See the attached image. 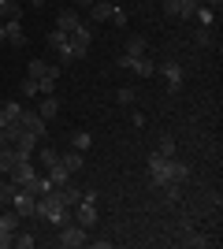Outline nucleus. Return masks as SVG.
<instances>
[{
  "mask_svg": "<svg viewBox=\"0 0 223 249\" xmlns=\"http://www.w3.org/2000/svg\"><path fill=\"white\" fill-rule=\"evenodd\" d=\"M127 56H130V60L145 56V37H141V34H130V37H127Z\"/></svg>",
  "mask_w": 223,
  "mask_h": 249,
  "instance_id": "21",
  "label": "nucleus"
},
{
  "mask_svg": "<svg viewBox=\"0 0 223 249\" xmlns=\"http://www.w3.org/2000/svg\"><path fill=\"white\" fill-rule=\"evenodd\" d=\"M4 41H11L15 49H26V34H22V22L19 19H8V22H4Z\"/></svg>",
  "mask_w": 223,
  "mask_h": 249,
  "instance_id": "12",
  "label": "nucleus"
},
{
  "mask_svg": "<svg viewBox=\"0 0 223 249\" xmlns=\"http://www.w3.org/2000/svg\"><path fill=\"white\" fill-rule=\"evenodd\" d=\"M160 74H164V82H168L171 93L182 89V63L179 60H164V63H160Z\"/></svg>",
  "mask_w": 223,
  "mask_h": 249,
  "instance_id": "6",
  "label": "nucleus"
},
{
  "mask_svg": "<svg viewBox=\"0 0 223 249\" xmlns=\"http://www.w3.org/2000/svg\"><path fill=\"white\" fill-rule=\"evenodd\" d=\"M0 22H4V11H0Z\"/></svg>",
  "mask_w": 223,
  "mask_h": 249,
  "instance_id": "44",
  "label": "nucleus"
},
{
  "mask_svg": "<svg viewBox=\"0 0 223 249\" xmlns=\"http://www.w3.org/2000/svg\"><path fill=\"white\" fill-rule=\"evenodd\" d=\"M82 26V15L74 8H64L60 15H56V30H64V34H71V30H78Z\"/></svg>",
  "mask_w": 223,
  "mask_h": 249,
  "instance_id": "11",
  "label": "nucleus"
},
{
  "mask_svg": "<svg viewBox=\"0 0 223 249\" xmlns=\"http://www.w3.org/2000/svg\"><path fill=\"white\" fill-rule=\"evenodd\" d=\"M193 19H197V26H212V22H216V11H212V8H205V4H197Z\"/></svg>",
  "mask_w": 223,
  "mask_h": 249,
  "instance_id": "24",
  "label": "nucleus"
},
{
  "mask_svg": "<svg viewBox=\"0 0 223 249\" xmlns=\"http://www.w3.org/2000/svg\"><path fill=\"white\" fill-rule=\"evenodd\" d=\"M89 145H93L89 130H74V134H71V149H78V153H89Z\"/></svg>",
  "mask_w": 223,
  "mask_h": 249,
  "instance_id": "23",
  "label": "nucleus"
},
{
  "mask_svg": "<svg viewBox=\"0 0 223 249\" xmlns=\"http://www.w3.org/2000/svg\"><path fill=\"white\" fill-rule=\"evenodd\" d=\"M49 49H52L56 60L74 63V56H71V34H64V30H49Z\"/></svg>",
  "mask_w": 223,
  "mask_h": 249,
  "instance_id": "3",
  "label": "nucleus"
},
{
  "mask_svg": "<svg viewBox=\"0 0 223 249\" xmlns=\"http://www.w3.org/2000/svg\"><path fill=\"white\" fill-rule=\"evenodd\" d=\"M127 60H130V56H127ZM130 71L138 74V78H153V74H156V63L145 60V56H138V60H130Z\"/></svg>",
  "mask_w": 223,
  "mask_h": 249,
  "instance_id": "18",
  "label": "nucleus"
},
{
  "mask_svg": "<svg viewBox=\"0 0 223 249\" xmlns=\"http://www.w3.org/2000/svg\"><path fill=\"white\" fill-rule=\"evenodd\" d=\"M197 4H201V0H179V19H193Z\"/></svg>",
  "mask_w": 223,
  "mask_h": 249,
  "instance_id": "27",
  "label": "nucleus"
},
{
  "mask_svg": "<svg viewBox=\"0 0 223 249\" xmlns=\"http://www.w3.org/2000/svg\"><path fill=\"white\" fill-rule=\"evenodd\" d=\"M19 93H22V97H37V78H30V74H26V78L19 82Z\"/></svg>",
  "mask_w": 223,
  "mask_h": 249,
  "instance_id": "28",
  "label": "nucleus"
},
{
  "mask_svg": "<svg viewBox=\"0 0 223 249\" xmlns=\"http://www.w3.org/2000/svg\"><path fill=\"white\" fill-rule=\"evenodd\" d=\"M34 242L37 238H34L30 231H15V234H11V246H19V249H34Z\"/></svg>",
  "mask_w": 223,
  "mask_h": 249,
  "instance_id": "25",
  "label": "nucleus"
},
{
  "mask_svg": "<svg viewBox=\"0 0 223 249\" xmlns=\"http://www.w3.org/2000/svg\"><path fill=\"white\" fill-rule=\"evenodd\" d=\"M19 126H22V130H30V134H37V138H45V119L34 112V108H22V112H19Z\"/></svg>",
  "mask_w": 223,
  "mask_h": 249,
  "instance_id": "8",
  "label": "nucleus"
},
{
  "mask_svg": "<svg viewBox=\"0 0 223 249\" xmlns=\"http://www.w3.org/2000/svg\"><path fill=\"white\" fill-rule=\"evenodd\" d=\"M19 223H22V216L19 212H15V208H4V212H0V231H8V234H15V231H19Z\"/></svg>",
  "mask_w": 223,
  "mask_h": 249,
  "instance_id": "17",
  "label": "nucleus"
},
{
  "mask_svg": "<svg viewBox=\"0 0 223 249\" xmlns=\"http://www.w3.org/2000/svg\"><path fill=\"white\" fill-rule=\"evenodd\" d=\"M19 112H22V104H19V101H8V104H0V126H11V123H19Z\"/></svg>",
  "mask_w": 223,
  "mask_h": 249,
  "instance_id": "16",
  "label": "nucleus"
},
{
  "mask_svg": "<svg viewBox=\"0 0 223 249\" xmlns=\"http://www.w3.org/2000/svg\"><path fill=\"white\" fill-rule=\"evenodd\" d=\"M60 249H78V246H89V231L82 223H64L60 227V238H56Z\"/></svg>",
  "mask_w": 223,
  "mask_h": 249,
  "instance_id": "2",
  "label": "nucleus"
},
{
  "mask_svg": "<svg viewBox=\"0 0 223 249\" xmlns=\"http://www.w3.org/2000/svg\"><path fill=\"white\" fill-rule=\"evenodd\" d=\"M74 4H78V8H89V4H93V0H74Z\"/></svg>",
  "mask_w": 223,
  "mask_h": 249,
  "instance_id": "41",
  "label": "nucleus"
},
{
  "mask_svg": "<svg viewBox=\"0 0 223 249\" xmlns=\"http://www.w3.org/2000/svg\"><path fill=\"white\" fill-rule=\"evenodd\" d=\"M26 74H30V78H56V82H60V67L49 63V60H30L26 63Z\"/></svg>",
  "mask_w": 223,
  "mask_h": 249,
  "instance_id": "7",
  "label": "nucleus"
},
{
  "mask_svg": "<svg viewBox=\"0 0 223 249\" xmlns=\"http://www.w3.org/2000/svg\"><path fill=\"white\" fill-rule=\"evenodd\" d=\"M186 178H190V164H182V160L171 156L168 160V182H186Z\"/></svg>",
  "mask_w": 223,
  "mask_h": 249,
  "instance_id": "15",
  "label": "nucleus"
},
{
  "mask_svg": "<svg viewBox=\"0 0 223 249\" xmlns=\"http://www.w3.org/2000/svg\"><path fill=\"white\" fill-rule=\"evenodd\" d=\"M179 197H182V182H164V201H171V205H175Z\"/></svg>",
  "mask_w": 223,
  "mask_h": 249,
  "instance_id": "26",
  "label": "nucleus"
},
{
  "mask_svg": "<svg viewBox=\"0 0 223 249\" xmlns=\"http://www.w3.org/2000/svg\"><path fill=\"white\" fill-rule=\"evenodd\" d=\"M156 153H160V156H168V160H171V156L179 153V149H175V138H164V142H160V149H156Z\"/></svg>",
  "mask_w": 223,
  "mask_h": 249,
  "instance_id": "29",
  "label": "nucleus"
},
{
  "mask_svg": "<svg viewBox=\"0 0 223 249\" xmlns=\"http://www.w3.org/2000/svg\"><path fill=\"white\" fill-rule=\"evenodd\" d=\"M11 208H15L22 219H34V212H37V197H34V194H26V190H15V197H11Z\"/></svg>",
  "mask_w": 223,
  "mask_h": 249,
  "instance_id": "5",
  "label": "nucleus"
},
{
  "mask_svg": "<svg viewBox=\"0 0 223 249\" xmlns=\"http://www.w3.org/2000/svg\"><path fill=\"white\" fill-rule=\"evenodd\" d=\"M4 208H8V205H4V201H0V212H4Z\"/></svg>",
  "mask_w": 223,
  "mask_h": 249,
  "instance_id": "43",
  "label": "nucleus"
},
{
  "mask_svg": "<svg viewBox=\"0 0 223 249\" xmlns=\"http://www.w3.org/2000/svg\"><path fill=\"white\" fill-rule=\"evenodd\" d=\"M45 4H49V0H30V8H37V11H41Z\"/></svg>",
  "mask_w": 223,
  "mask_h": 249,
  "instance_id": "40",
  "label": "nucleus"
},
{
  "mask_svg": "<svg viewBox=\"0 0 223 249\" xmlns=\"http://www.w3.org/2000/svg\"><path fill=\"white\" fill-rule=\"evenodd\" d=\"M149 175H153V186H164L168 182V156H160V153L149 156Z\"/></svg>",
  "mask_w": 223,
  "mask_h": 249,
  "instance_id": "9",
  "label": "nucleus"
},
{
  "mask_svg": "<svg viewBox=\"0 0 223 249\" xmlns=\"http://www.w3.org/2000/svg\"><path fill=\"white\" fill-rule=\"evenodd\" d=\"M89 41H93V26L89 22H82L78 30H71V56L74 60H82L86 52H89Z\"/></svg>",
  "mask_w": 223,
  "mask_h": 249,
  "instance_id": "4",
  "label": "nucleus"
},
{
  "mask_svg": "<svg viewBox=\"0 0 223 249\" xmlns=\"http://www.w3.org/2000/svg\"><path fill=\"white\" fill-rule=\"evenodd\" d=\"M0 45H4V22H0Z\"/></svg>",
  "mask_w": 223,
  "mask_h": 249,
  "instance_id": "42",
  "label": "nucleus"
},
{
  "mask_svg": "<svg viewBox=\"0 0 223 249\" xmlns=\"http://www.w3.org/2000/svg\"><path fill=\"white\" fill-rule=\"evenodd\" d=\"M34 216H37V219H49L52 227H64L67 219H71V208H64V205H60V197L49 190V194L37 197V212H34Z\"/></svg>",
  "mask_w": 223,
  "mask_h": 249,
  "instance_id": "1",
  "label": "nucleus"
},
{
  "mask_svg": "<svg viewBox=\"0 0 223 249\" xmlns=\"http://www.w3.org/2000/svg\"><path fill=\"white\" fill-rule=\"evenodd\" d=\"M116 101H119V104H134V89H127V86H123V89H116Z\"/></svg>",
  "mask_w": 223,
  "mask_h": 249,
  "instance_id": "33",
  "label": "nucleus"
},
{
  "mask_svg": "<svg viewBox=\"0 0 223 249\" xmlns=\"http://www.w3.org/2000/svg\"><path fill=\"white\" fill-rule=\"evenodd\" d=\"M60 164H64L67 171L74 175V171H82V167H86V153H78V149H67V153H60Z\"/></svg>",
  "mask_w": 223,
  "mask_h": 249,
  "instance_id": "14",
  "label": "nucleus"
},
{
  "mask_svg": "<svg viewBox=\"0 0 223 249\" xmlns=\"http://www.w3.org/2000/svg\"><path fill=\"white\" fill-rule=\"evenodd\" d=\"M56 112H60V101H56V93H45V101H41V108H37V115H41V119H52Z\"/></svg>",
  "mask_w": 223,
  "mask_h": 249,
  "instance_id": "22",
  "label": "nucleus"
},
{
  "mask_svg": "<svg viewBox=\"0 0 223 249\" xmlns=\"http://www.w3.org/2000/svg\"><path fill=\"white\" fill-rule=\"evenodd\" d=\"M186 246H193V249H201V246H208V238H205V234H186Z\"/></svg>",
  "mask_w": 223,
  "mask_h": 249,
  "instance_id": "32",
  "label": "nucleus"
},
{
  "mask_svg": "<svg viewBox=\"0 0 223 249\" xmlns=\"http://www.w3.org/2000/svg\"><path fill=\"white\" fill-rule=\"evenodd\" d=\"M193 41L201 45V49H208V45H212V34H208V26H197V37H193Z\"/></svg>",
  "mask_w": 223,
  "mask_h": 249,
  "instance_id": "30",
  "label": "nucleus"
},
{
  "mask_svg": "<svg viewBox=\"0 0 223 249\" xmlns=\"http://www.w3.org/2000/svg\"><path fill=\"white\" fill-rule=\"evenodd\" d=\"M52 194L60 197V205H64V208H74L78 201H82V194H78L71 182H64V186H52Z\"/></svg>",
  "mask_w": 223,
  "mask_h": 249,
  "instance_id": "13",
  "label": "nucleus"
},
{
  "mask_svg": "<svg viewBox=\"0 0 223 249\" xmlns=\"http://www.w3.org/2000/svg\"><path fill=\"white\" fill-rule=\"evenodd\" d=\"M4 145H11V138H8V130L0 126V149H4Z\"/></svg>",
  "mask_w": 223,
  "mask_h": 249,
  "instance_id": "38",
  "label": "nucleus"
},
{
  "mask_svg": "<svg viewBox=\"0 0 223 249\" xmlns=\"http://www.w3.org/2000/svg\"><path fill=\"white\" fill-rule=\"evenodd\" d=\"M164 15H168V19H179V0H164Z\"/></svg>",
  "mask_w": 223,
  "mask_h": 249,
  "instance_id": "34",
  "label": "nucleus"
},
{
  "mask_svg": "<svg viewBox=\"0 0 223 249\" xmlns=\"http://www.w3.org/2000/svg\"><path fill=\"white\" fill-rule=\"evenodd\" d=\"M11 246V234H8V231H0V249H8Z\"/></svg>",
  "mask_w": 223,
  "mask_h": 249,
  "instance_id": "37",
  "label": "nucleus"
},
{
  "mask_svg": "<svg viewBox=\"0 0 223 249\" xmlns=\"http://www.w3.org/2000/svg\"><path fill=\"white\" fill-rule=\"evenodd\" d=\"M15 164H19V153H15V145H4V149H0V175H8Z\"/></svg>",
  "mask_w": 223,
  "mask_h": 249,
  "instance_id": "19",
  "label": "nucleus"
},
{
  "mask_svg": "<svg viewBox=\"0 0 223 249\" xmlns=\"http://www.w3.org/2000/svg\"><path fill=\"white\" fill-rule=\"evenodd\" d=\"M49 182H52V186H64V182H71V171H67V167L56 160V164L49 167Z\"/></svg>",
  "mask_w": 223,
  "mask_h": 249,
  "instance_id": "20",
  "label": "nucleus"
},
{
  "mask_svg": "<svg viewBox=\"0 0 223 249\" xmlns=\"http://www.w3.org/2000/svg\"><path fill=\"white\" fill-rule=\"evenodd\" d=\"M56 160H60V153H56V149H41V164H45V167H52Z\"/></svg>",
  "mask_w": 223,
  "mask_h": 249,
  "instance_id": "31",
  "label": "nucleus"
},
{
  "mask_svg": "<svg viewBox=\"0 0 223 249\" xmlns=\"http://www.w3.org/2000/svg\"><path fill=\"white\" fill-rule=\"evenodd\" d=\"M86 11H89V26H97V22H112V11L116 8H112L108 0H93Z\"/></svg>",
  "mask_w": 223,
  "mask_h": 249,
  "instance_id": "10",
  "label": "nucleus"
},
{
  "mask_svg": "<svg viewBox=\"0 0 223 249\" xmlns=\"http://www.w3.org/2000/svg\"><path fill=\"white\" fill-rule=\"evenodd\" d=\"M112 22H116V26H127V11L116 8V11H112Z\"/></svg>",
  "mask_w": 223,
  "mask_h": 249,
  "instance_id": "35",
  "label": "nucleus"
},
{
  "mask_svg": "<svg viewBox=\"0 0 223 249\" xmlns=\"http://www.w3.org/2000/svg\"><path fill=\"white\" fill-rule=\"evenodd\" d=\"M130 123H134V126H145L149 115H145V112H134V115H130Z\"/></svg>",
  "mask_w": 223,
  "mask_h": 249,
  "instance_id": "36",
  "label": "nucleus"
},
{
  "mask_svg": "<svg viewBox=\"0 0 223 249\" xmlns=\"http://www.w3.org/2000/svg\"><path fill=\"white\" fill-rule=\"evenodd\" d=\"M201 4H205V8H212V11H220V4H223V0H201Z\"/></svg>",
  "mask_w": 223,
  "mask_h": 249,
  "instance_id": "39",
  "label": "nucleus"
}]
</instances>
